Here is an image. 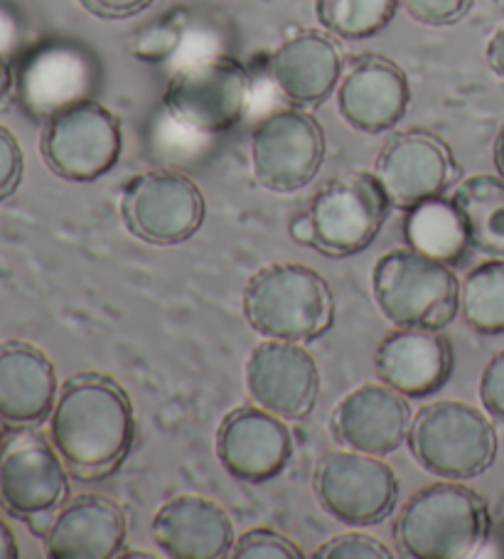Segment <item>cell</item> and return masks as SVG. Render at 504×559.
Listing matches in <instances>:
<instances>
[{
  "instance_id": "obj_1",
  "label": "cell",
  "mask_w": 504,
  "mask_h": 559,
  "mask_svg": "<svg viewBox=\"0 0 504 559\" xmlns=\"http://www.w3.org/2000/svg\"><path fill=\"white\" fill-rule=\"evenodd\" d=\"M133 437V404L111 378L76 374L57 394L50 439L74 478L99 480L113 474L129 456Z\"/></svg>"
},
{
  "instance_id": "obj_2",
  "label": "cell",
  "mask_w": 504,
  "mask_h": 559,
  "mask_svg": "<svg viewBox=\"0 0 504 559\" xmlns=\"http://www.w3.org/2000/svg\"><path fill=\"white\" fill-rule=\"evenodd\" d=\"M488 535V503L463 480L443 478L416 490L396 520V545L413 559L472 557Z\"/></svg>"
},
{
  "instance_id": "obj_3",
  "label": "cell",
  "mask_w": 504,
  "mask_h": 559,
  "mask_svg": "<svg viewBox=\"0 0 504 559\" xmlns=\"http://www.w3.org/2000/svg\"><path fill=\"white\" fill-rule=\"evenodd\" d=\"M247 323L271 341L310 343L335 321L333 288L313 266L268 264L249 278L241 298Z\"/></svg>"
},
{
  "instance_id": "obj_4",
  "label": "cell",
  "mask_w": 504,
  "mask_h": 559,
  "mask_svg": "<svg viewBox=\"0 0 504 559\" xmlns=\"http://www.w3.org/2000/svg\"><path fill=\"white\" fill-rule=\"evenodd\" d=\"M372 294L396 328L443 331L460 311V282L453 266L409 247L380 257L372 272Z\"/></svg>"
},
{
  "instance_id": "obj_5",
  "label": "cell",
  "mask_w": 504,
  "mask_h": 559,
  "mask_svg": "<svg viewBox=\"0 0 504 559\" xmlns=\"http://www.w3.org/2000/svg\"><path fill=\"white\" fill-rule=\"evenodd\" d=\"M406 441L429 474L448 480L480 476L497 456V431L488 414L455 400L425 404L416 412Z\"/></svg>"
},
{
  "instance_id": "obj_6",
  "label": "cell",
  "mask_w": 504,
  "mask_h": 559,
  "mask_svg": "<svg viewBox=\"0 0 504 559\" xmlns=\"http://www.w3.org/2000/svg\"><path fill=\"white\" fill-rule=\"evenodd\" d=\"M392 200L374 173H350L315 192L308 215L315 225V247L325 254H360L380 237Z\"/></svg>"
},
{
  "instance_id": "obj_7",
  "label": "cell",
  "mask_w": 504,
  "mask_h": 559,
  "mask_svg": "<svg viewBox=\"0 0 504 559\" xmlns=\"http://www.w3.org/2000/svg\"><path fill=\"white\" fill-rule=\"evenodd\" d=\"M205 195L178 170H148L131 178L121 192V219L133 237L148 245H180L205 222Z\"/></svg>"
},
{
  "instance_id": "obj_8",
  "label": "cell",
  "mask_w": 504,
  "mask_h": 559,
  "mask_svg": "<svg viewBox=\"0 0 504 559\" xmlns=\"http://www.w3.org/2000/svg\"><path fill=\"white\" fill-rule=\"evenodd\" d=\"M121 143L119 119L89 96L45 121L43 158L64 180L92 182L113 170Z\"/></svg>"
},
{
  "instance_id": "obj_9",
  "label": "cell",
  "mask_w": 504,
  "mask_h": 559,
  "mask_svg": "<svg viewBox=\"0 0 504 559\" xmlns=\"http://www.w3.org/2000/svg\"><path fill=\"white\" fill-rule=\"evenodd\" d=\"M249 96L247 67L231 57H212L172 76L165 90V109L190 131L225 133L247 114Z\"/></svg>"
},
{
  "instance_id": "obj_10",
  "label": "cell",
  "mask_w": 504,
  "mask_h": 559,
  "mask_svg": "<svg viewBox=\"0 0 504 559\" xmlns=\"http://www.w3.org/2000/svg\"><path fill=\"white\" fill-rule=\"evenodd\" d=\"M52 439L31 427H17L0 443V500L25 520L50 518L62 508L70 480Z\"/></svg>"
},
{
  "instance_id": "obj_11",
  "label": "cell",
  "mask_w": 504,
  "mask_h": 559,
  "mask_svg": "<svg viewBox=\"0 0 504 559\" xmlns=\"http://www.w3.org/2000/svg\"><path fill=\"white\" fill-rule=\"evenodd\" d=\"M315 493L329 515L345 525L382 523L399 500V478L382 456L329 451L315 468Z\"/></svg>"
},
{
  "instance_id": "obj_12",
  "label": "cell",
  "mask_w": 504,
  "mask_h": 559,
  "mask_svg": "<svg viewBox=\"0 0 504 559\" xmlns=\"http://www.w3.org/2000/svg\"><path fill=\"white\" fill-rule=\"evenodd\" d=\"M325 160V131L293 106L268 114L251 133V168L266 190L296 192L313 182Z\"/></svg>"
},
{
  "instance_id": "obj_13",
  "label": "cell",
  "mask_w": 504,
  "mask_h": 559,
  "mask_svg": "<svg viewBox=\"0 0 504 559\" xmlns=\"http://www.w3.org/2000/svg\"><path fill=\"white\" fill-rule=\"evenodd\" d=\"M374 176L394 207L409 210L429 198L445 195L458 178V163L448 143L435 133L404 131L384 143Z\"/></svg>"
},
{
  "instance_id": "obj_14",
  "label": "cell",
  "mask_w": 504,
  "mask_h": 559,
  "mask_svg": "<svg viewBox=\"0 0 504 559\" xmlns=\"http://www.w3.org/2000/svg\"><path fill=\"white\" fill-rule=\"evenodd\" d=\"M247 390L261 409L286 421H300L315 409L317 365L303 343L266 338L247 360Z\"/></svg>"
},
{
  "instance_id": "obj_15",
  "label": "cell",
  "mask_w": 504,
  "mask_h": 559,
  "mask_svg": "<svg viewBox=\"0 0 504 559\" xmlns=\"http://www.w3.org/2000/svg\"><path fill=\"white\" fill-rule=\"evenodd\" d=\"M293 439L286 419L259 404L229 412L217 431V456L231 476L247 484H266L286 468Z\"/></svg>"
},
{
  "instance_id": "obj_16",
  "label": "cell",
  "mask_w": 504,
  "mask_h": 559,
  "mask_svg": "<svg viewBox=\"0 0 504 559\" xmlns=\"http://www.w3.org/2000/svg\"><path fill=\"white\" fill-rule=\"evenodd\" d=\"M411 409L404 394L384 382H367L345 394L329 419L335 441L372 456H389L409 433Z\"/></svg>"
},
{
  "instance_id": "obj_17",
  "label": "cell",
  "mask_w": 504,
  "mask_h": 559,
  "mask_svg": "<svg viewBox=\"0 0 504 559\" xmlns=\"http://www.w3.org/2000/svg\"><path fill=\"white\" fill-rule=\"evenodd\" d=\"M411 102L409 80L382 55L355 60L337 84V111L362 133H384L404 119Z\"/></svg>"
},
{
  "instance_id": "obj_18",
  "label": "cell",
  "mask_w": 504,
  "mask_h": 559,
  "mask_svg": "<svg viewBox=\"0 0 504 559\" xmlns=\"http://www.w3.org/2000/svg\"><path fill=\"white\" fill-rule=\"evenodd\" d=\"M374 370L406 400H421L451 380L453 348L433 328H396L376 348Z\"/></svg>"
},
{
  "instance_id": "obj_19",
  "label": "cell",
  "mask_w": 504,
  "mask_h": 559,
  "mask_svg": "<svg viewBox=\"0 0 504 559\" xmlns=\"http://www.w3.org/2000/svg\"><path fill=\"white\" fill-rule=\"evenodd\" d=\"M96 70L80 47L52 43L35 50L17 72V99L33 119L47 121L52 114L89 99Z\"/></svg>"
},
{
  "instance_id": "obj_20",
  "label": "cell",
  "mask_w": 504,
  "mask_h": 559,
  "mask_svg": "<svg viewBox=\"0 0 504 559\" xmlns=\"http://www.w3.org/2000/svg\"><path fill=\"white\" fill-rule=\"evenodd\" d=\"M153 539L172 559H221L235 545V523L215 500L176 496L155 513Z\"/></svg>"
},
{
  "instance_id": "obj_21",
  "label": "cell",
  "mask_w": 504,
  "mask_h": 559,
  "mask_svg": "<svg viewBox=\"0 0 504 559\" xmlns=\"http://www.w3.org/2000/svg\"><path fill=\"white\" fill-rule=\"evenodd\" d=\"M129 535L123 508L106 496H80L52 518L45 535L52 559H113Z\"/></svg>"
},
{
  "instance_id": "obj_22",
  "label": "cell",
  "mask_w": 504,
  "mask_h": 559,
  "mask_svg": "<svg viewBox=\"0 0 504 559\" xmlns=\"http://www.w3.org/2000/svg\"><path fill=\"white\" fill-rule=\"evenodd\" d=\"M271 76L286 99L308 109L323 104L343 80V52L329 33L303 31L271 55Z\"/></svg>"
},
{
  "instance_id": "obj_23",
  "label": "cell",
  "mask_w": 504,
  "mask_h": 559,
  "mask_svg": "<svg viewBox=\"0 0 504 559\" xmlns=\"http://www.w3.org/2000/svg\"><path fill=\"white\" fill-rule=\"evenodd\" d=\"M57 370L31 343L0 345V419L13 427L40 424L57 402Z\"/></svg>"
},
{
  "instance_id": "obj_24",
  "label": "cell",
  "mask_w": 504,
  "mask_h": 559,
  "mask_svg": "<svg viewBox=\"0 0 504 559\" xmlns=\"http://www.w3.org/2000/svg\"><path fill=\"white\" fill-rule=\"evenodd\" d=\"M406 247L435 262L458 266L470 254L468 225L453 198H429L406 210L404 215Z\"/></svg>"
},
{
  "instance_id": "obj_25",
  "label": "cell",
  "mask_w": 504,
  "mask_h": 559,
  "mask_svg": "<svg viewBox=\"0 0 504 559\" xmlns=\"http://www.w3.org/2000/svg\"><path fill=\"white\" fill-rule=\"evenodd\" d=\"M453 202L468 225L472 249L504 259V178L470 176L455 188Z\"/></svg>"
},
{
  "instance_id": "obj_26",
  "label": "cell",
  "mask_w": 504,
  "mask_h": 559,
  "mask_svg": "<svg viewBox=\"0 0 504 559\" xmlns=\"http://www.w3.org/2000/svg\"><path fill=\"white\" fill-rule=\"evenodd\" d=\"M460 313L475 333H504V259L492 257L470 269L460 284Z\"/></svg>"
},
{
  "instance_id": "obj_27",
  "label": "cell",
  "mask_w": 504,
  "mask_h": 559,
  "mask_svg": "<svg viewBox=\"0 0 504 559\" xmlns=\"http://www.w3.org/2000/svg\"><path fill=\"white\" fill-rule=\"evenodd\" d=\"M399 0H315V15L329 35L367 40L394 21Z\"/></svg>"
},
{
  "instance_id": "obj_28",
  "label": "cell",
  "mask_w": 504,
  "mask_h": 559,
  "mask_svg": "<svg viewBox=\"0 0 504 559\" xmlns=\"http://www.w3.org/2000/svg\"><path fill=\"white\" fill-rule=\"evenodd\" d=\"M231 559H303L305 552L293 539L276 533L274 527H254L235 539Z\"/></svg>"
},
{
  "instance_id": "obj_29",
  "label": "cell",
  "mask_w": 504,
  "mask_h": 559,
  "mask_svg": "<svg viewBox=\"0 0 504 559\" xmlns=\"http://www.w3.org/2000/svg\"><path fill=\"white\" fill-rule=\"evenodd\" d=\"M315 559H392L394 552L382 539L364 533H345L320 545Z\"/></svg>"
},
{
  "instance_id": "obj_30",
  "label": "cell",
  "mask_w": 504,
  "mask_h": 559,
  "mask_svg": "<svg viewBox=\"0 0 504 559\" xmlns=\"http://www.w3.org/2000/svg\"><path fill=\"white\" fill-rule=\"evenodd\" d=\"M411 21L421 25H453L470 11L472 0H399Z\"/></svg>"
},
{
  "instance_id": "obj_31",
  "label": "cell",
  "mask_w": 504,
  "mask_h": 559,
  "mask_svg": "<svg viewBox=\"0 0 504 559\" xmlns=\"http://www.w3.org/2000/svg\"><path fill=\"white\" fill-rule=\"evenodd\" d=\"M480 402L490 417L504 421V350L492 355L480 378Z\"/></svg>"
},
{
  "instance_id": "obj_32",
  "label": "cell",
  "mask_w": 504,
  "mask_h": 559,
  "mask_svg": "<svg viewBox=\"0 0 504 559\" xmlns=\"http://www.w3.org/2000/svg\"><path fill=\"white\" fill-rule=\"evenodd\" d=\"M23 178V151L15 136L0 127V200L13 195Z\"/></svg>"
},
{
  "instance_id": "obj_33",
  "label": "cell",
  "mask_w": 504,
  "mask_h": 559,
  "mask_svg": "<svg viewBox=\"0 0 504 559\" xmlns=\"http://www.w3.org/2000/svg\"><path fill=\"white\" fill-rule=\"evenodd\" d=\"M153 0H82L86 11L99 17H129L145 11Z\"/></svg>"
},
{
  "instance_id": "obj_34",
  "label": "cell",
  "mask_w": 504,
  "mask_h": 559,
  "mask_svg": "<svg viewBox=\"0 0 504 559\" xmlns=\"http://www.w3.org/2000/svg\"><path fill=\"white\" fill-rule=\"evenodd\" d=\"M484 55H488V64L492 67V72L497 74L500 80H504V23L492 33Z\"/></svg>"
},
{
  "instance_id": "obj_35",
  "label": "cell",
  "mask_w": 504,
  "mask_h": 559,
  "mask_svg": "<svg viewBox=\"0 0 504 559\" xmlns=\"http://www.w3.org/2000/svg\"><path fill=\"white\" fill-rule=\"evenodd\" d=\"M288 229H290V237H293L298 245L315 247V225L308 212H303V215H298L293 222H290Z\"/></svg>"
},
{
  "instance_id": "obj_36",
  "label": "cell",
  "mask_w": 504,
  "mask_h": 559,
  "mask_svg": "<svg viewBox=\"0 0 504 559\" xmlns=\"http://www.w3.org/2000/svg\"><path fill=\"white\" fill-rule=\"evenodd\" d=\"M17 557H21V549H17L13 530L0 520V559H17Z\"/></svg>"
},
{
  "instance_id": "obj_37",
  "label": "cell",
  "mask_w": 504,
  "mask_h": 559,
  "mask_svg": "<svg viewBox=\"0 0 504 559\" xmlns=\"http://www.w3.org/2000/svg\"><path fill=\"white\" fill-rule=\"evenodd\" d=\"M13 37H15V23H13V17L8 15V13L3 11V8H0V57H3V52L8 50V47H11Z\"/></svg>"
},
{
  "instance_id": "obj_38",
  "label": "cell",
  "mask_w": 504,
  "mask_h": 559,
  "mask_svg": "<svg viewBox=\"0 0 504 559\" xmlns=\"http://www.w3.org/2000/svg\"><path fill=\"white\" fill-rule=\"evenodd\" d=\"M494 166H497V173L504 178V123L494 139Z\"/></svg>"
},
{
  "instance_id": "obj_39",
  "label": "cell",
  "mask_w": 504,
  "mask_h": 559,
  "mask_svg": "<svg viewBox=\"0 0 504 559\" xmlns=\"http://www.w3.org/2000/svg\"><path fill=\"white\" fill-rule=\"evenodd\" d=\"M8 86H11V70H8V64L3 62V57H0V99H3Z\"/></svg>"
}]
</instances>
